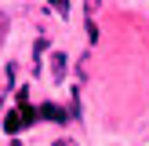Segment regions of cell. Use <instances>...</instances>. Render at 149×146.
Segmentation results:
<instances>
[{
	"mask_svg": "<svg viewBox=\"0 0 149 146\" xmlns=\"http://www.w3.org/2000/svg\"><path fill=\"white\" fill-rule=\"evenodd\" d=\"M33 121H36V110H33V106L26 102V106L11 110V113L4 117V131H11V135H15V131H26V128H29Z\"/></svg>",
	"mask_w": 149,
	"mask_h": 146,
	"instance_id": "1",
	"label": "cell"
},
{
	"mask_svg": "<svg viewBox=\"0 0 149 146\" xmlns=\"http://www.w3.org/2000/svg\"><path fill=\"white\" fill-rule=\"evenodd\" d=\"M65 69H69V58H65L62 51H55V55H51V77H55V80H65Z\"/></svg>",
	"mask_w": 149,
	"mask_h": 146,
	"instance_id": "2",
	"label": "cell"
},
{
	"mask_svg": "<svg viewBox=\"0 0 149 146\" xmlns=\"http://www.w3.org/2000/svg\"><path fill=\"white\" fill-rule=\"evenodd\" d=\"M36 117H47V121H58V124H62V121H69V113H65V110H58V106H51V102L36 110Z\"/></svg>",
	"mask_w": 149,
	"mask_h": 146,
	"instance_id": "3",
	"label": "cell"
},
{
	"mask_svg": "<svg viewBox=\"0 0 149 146\" xmlns=\"http://www.w3.org/2000/svg\"><path fill=\"white\" fill-rule=\"evenodd\" d=\"M47 4H51V11H55L58 18H69V11H73V7H69V0H47Z\"/></svg>",
	"mask_w": 149,
	"mask_h": 146,
	"instance_id": "4",
	"label": "cell"
},
{
	"mask_svg": "<svg viewBox=\"0 0 149 146\" xmlns=\"http://www.w3.org/2000/svg\"><path fill=\"white\" fill-rule=\"evenodd\" d=\"M44 48H47V40L40 36V40L33 44V62H36V73H40V58H44Z\"/></svg>",
	"mask_w": 149,
	"mask_h": 146,
	"instance_id": "5",
	"label": "cell"
},
{
	"mask_svg": "<svg viewBox=\"0 0 149 146\" xmlns=\"http://www.w3.org/2000/svg\"><path fill=\"white\" fill-rule=\"evenodd\" d=\"M87 40H91V44H98V26H95V18H87Z\"/></svg>",
	"mask_w": 149,
	"mask_h": 146,
	"instance_id": "6",
	"label": "cell"
},
{
	"mask_svg": "<svg viewBox=\"0 0 149 146\" xmlns=\"http://www.w3.org/2000/svg\"><path fill=\"white\" fill-rule=\"evenodd\" d=\"M4 36H7V15L0 11V44H4Z\"/></svg>",
	"mask_w": 149,
	"mask_h": 146,
	"instance_id": "7",
	"label": "cell"
},
{
	"mask_svg": "<svg viewBox=\"0 0 149 146\" xmlns=\"http://www.w3.org/2000/svg\"><path fill=\"white\" fill-rule=\"evenodd\" d=\"M84 7H87V11H98V7H102V0H84Z\"/></svg>",
	"mask_w": 149,
	"mask_h": 146,
	"instance_id": "8",
	"label": "cell"
},
{
	"mask_svg": "<svg viewBox=\"0 0 149 146\" xmlns=\"http://www.w3.org/2000/svg\"><path fill=\"white\" fill-rule=\"evenodd\" d=\"M51 146H77V142H73V139H55Z\"/></svg>",
	"mask_w": 149,
	"mask_h": 146,
	"instance_id": "9",
	"label": "cell"
},
{
	"mask_svg": "<svg viewBox=\"0 0 149 146\" xmlns=\"http://www.w3.org/2000/svg\"><path fill=\"white\" fill-rule=\"evenodd\" d=\"M11 146H22V142H18V139H11Z\"/></svg>",
	"mask_w": 149,
	"mask_h": 146,
	"instance_id": "10",
	"label": "cell"
},
{
	"mask_svg": "<svg viewBox=\"0 0 149 146\" xmlns=\"http://www.w3.org/2000/svg\"><path fill=\"white\" fill-rule=\"evenodd\" d=\"M0 110H4V102H0Z\"/></svg>",
	"mask_w": 149,
	"mask_h": 146,
	"instance_id": "11",
	"label": "cell"
}]
</instances>
